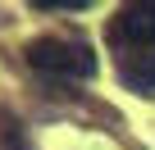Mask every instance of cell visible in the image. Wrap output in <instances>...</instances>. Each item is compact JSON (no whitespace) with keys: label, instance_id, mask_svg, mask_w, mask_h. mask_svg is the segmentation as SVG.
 Returning a JSON list of instances; mask_svg holds the SVG:
<instances>
[{"label":"cell","instance_id":"cell-1","mask_svg":"<svg viewBox=\"0 0 155 150\" xmlns=\"http://www.w3.org/2000/svg\"><path fill=\"white\" fill-rule=\"evenodd\" d=\"M28 64L37 73H50V78H91L96 73V55L82 41H59V37H41L28 46Z\"/></svg>","mask_w":155,"mask_h":150},{"label":"cell","instance_id":"cell-2","mask_svg":"<svg viewBox=\"0 0 155 150\" xmlns=\"http://www.w3.org/2000/svg\"><path fill=\"white\" fill-rule=\"evenodd\" d=\"M119 37L132 46V50H155V5H123L119 9Z\"/></svg>","mask_w":155,"mask_h":150},{"label":"cell","instance_id":"cell-3","mask_svg":"<svg viewBox=\"0 0 155 150\" xmlns=\"http://www.w3.org/2000/svg\"><path fill=\"white\" fill-rule=\"evenodd\" d=\"M119 82H123L128 91H137V96H155V50L128 59V64L119 68Z\"/></svg>","mask_w":155,"mask_h":150},{"label":"cell","instance_id":"cell-4","mask_svg":"<svg viewBox=\"0 0 155 150\" xmlns=\"http://www.w3.org/2000/svg\"><path fill=\"white\" fill-rule=\"evenodd\" d=\"M32 9H87V0H32Z\"/></svg>","mask_w":155,"mask_h":150}]
</instances>
